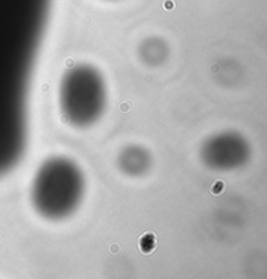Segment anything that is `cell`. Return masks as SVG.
Wrapping results in <instances>:
<instances>
[{
    "mask_svg": "<svg viewBox=\"0 0 267 279\" xmlns=\"http://www.w3.org/2000/svg\"><path fill=\"white\" fill-rule=\"evenodd\" d=\"M50 9L51 0H0V176L25 152L29 87Z\"/></svg>",
    "mask_w": 267,
    "mask_h": 279,
    "instance_id": "cell-1",
    "label": "cell"
},
{
    "mask_svg": "<svg viewBox=\"0 0 267 279\" xmlns=\"http://www.w3.org/2000/svg\"><path fill=\"white\" fill-rule=\"evenodd\" d=\"M85 178L76 162L55 157L42 163L31 184L34 210L47 221H63L80 208Z\"/></svg>",
    "mask_w": 267,
    "mask_h": 279,
    "instance_id": "cell-2",
    "label": "cell"
},
{
    "mask_svg": "<svg viewBox=\"0 0 267 279\" xmlns=\"http://www.w3.org/2000/svg\"><path fill=\"white\" fill-rule=\"evenodd\" d=\"M107 103L106 84L91 65H77L63 76L59 87V107L69 125L89 128L104 112Z\"/></svg>",
    "mask_w": 267,
    "mask_h": 279,
    "instance_id": "cell-3",
    "label": "cell"
},
{
    "mask_svg": "<svg viewBox=\"0 0 267 279\" xmlns=\"http://www.w3.org/2000/svg\"><path fill=\"white\" fill-rule=\"evenodd\" d=\"M117 163L124 173L129 176H141L151 167V155L145 147L130 145L121 150Z\"/></svg>",
    "mask_w": 267,
    "mask_h": 279,
    "instance_id": "cell-4",
    "label": "cell"
}]
</instances>
